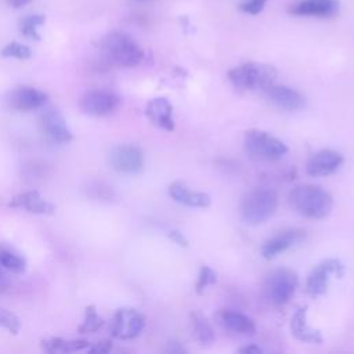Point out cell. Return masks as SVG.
Wrapping results in <instances>:
<instances>
[{"label":"cell","instance_id":"6da1fadb","mask_svg":"<svg viewBox=\"0 0 354 354\" xmlns=\"http://www.w3.org/2000/svg\"><path fill=\"white\" fill-rule=\"evenodd\" d=\"M290 207L303 217L319 220L326 217L333 207L332 195L315 184H300L289 192Z\"/></svg>","mask_w":354,"mask_h":354},{"label":"cell","instance_id":"7a4b0ae2","mask_svg":"<svg viewBox=\"0 0 354 354\" xmlns=\"http://www.w3.org/2000/svg\"><path fill=\"white\" fill-rule=\"evenodd\" d=\"M101 48L112 64L122 68L137 66L144 55L137 41L123 32H112L106 35L102 39Z\"/></svg>","mask_w":354,"mask_h":354},{"label":"cell","instance_id":"3957f363","mask_svg":"<svg viewBox=\"0 0 354 354\" xmlns=\"http://www.w3.org/2000/svg\"><path fill=\"white\" fill-rule=\"evenodd\" d=\"M277 77V69L267 64L246 62L228 72L230 82L241 90H267Z\"/></svg>","mask_w":354,"mask_h":354},{"label":"cell","instance_id":"277c9868","mask_svg":"<svg viewBox=\"0 0 354 354\" xmlns=\"http://www.w3.org/2000/svg\"><path fill=\"white\" fill-rule=\"evenodd\" d=\"M278 207V195L272 189L257 188L245 195L241 203V216L245 223L259 225L266 223Z\"/></svg>","mask_w":354,"mask_h":354},{"label":"cell","instance_id":"5b68a950","mask_svg":"<svg viewBox=\"0 0 354 354\" xmlns=\"http://www.w3.org/2000/svg\"><path fill=\"white\" fill-rule=\"evenodd\" d=\"M245 151L260 160H278L288 152V147L279 138L260 129H249L243 136Z\"/></svg>","mask_w":354,"mask_h":354},{"label":"cell","instance_id":"8992f818","mask_svg":"<svg viewBox=\"0 0 354 354\" xmlns=\"http://www.w3.org/2000/svg\"><path fill=\"white\" fill-rule=\"evenodd\" d=\"M297 274L286 267L270 271L263 283V295L272 306L286 304L297 288Z\"/></svg>","mask_w":354,"mask_h":354},{"label":"cell","instance_id":"52a82bcc","mask_svg":"<svg viewBox=\"0 0 354 354\" xmlns=\"http://www.w3.org/2000/svg\"><path fill=\"white\" fill-rule=\"evenodd\" d=\"M145 326L144 315L130 307L118 308L111 321V335L119 340H133Z\"/></svg>","mask_w":354,"mask_h":354},{"label":"cell","instance_id":"ba28073f","mask_svg":"<svg viewBox=\"0 0 354 354\" xmlns=\"http://www.w3.org/2000/svg\"><path fill=\"white\" fill-rule=\"evenodd\" d=\"M330 275H344V266L337 259H325L318 263L308 274L306 281V290L308 295L317 297L326 292Z\"/></svg>","mask_w":354,"mask_h":354},{"label":"cell","instance_id":"9c48e42d","mask_svg":"<svg viewBox=\"0 0 354 354\" xmlns=\"http://www.w3.org/2000/svg\"><path fill=\"white\" fill-rule=\"evenodd\" d=\"M109 163L119 173L136 174L144 167V155L138 147L122 144L112 148L109 153Z\"/></svg>","mask_w":354,"mask_h":354},{"label":"cell","instance_id":"30bf717a","mask_svg":"<svg viewBox=\"0 0 354 354\" xmlns=\"http://www.w3.org/2000/svg\"><path fill=\"white\" fill-rule=\"evenodd\" d=\"M120 104V98L108 90H88L80 100V106L90 116H106Z\"/></svg>","mask_w":354,"mask_h":354},{"label":"cell","instance_id":"8fae6325","mask_svg":"<svg viewBox=\"0 0 354 354\" xmlns=\"http://www.w3.org/2000/svg\"><path fill=\"white\" fill-rule=\"evenodd\" d=\"M40 126L44 136L53 142L66 144L73 138L66 119L55 108H48L43 111V113L40 115Z\"/></svg>","mask_w":354,"mask_h":354},{"label":"cell","instance_id":"7c38bea8","mask_svg":"<svg viewBox=\"0 0 354 354\" xmlns=\"http://www.w3.org/2000/svg\"><path fill=\"white\" fill-rule=\"evenodd\" d=\"M48 100V95L35 87L22 86L17 87L7 95L8 108L19 112H28L37 108H41Z\"/></svg>","mask_w":354,"mask_h":354},{"label":"cell","instance_id":"4fadbf2b","mask_svg":"<svg viewBox=\"0 0 354 354\" xmlns=\"http://www.w3.org/2000/svg\"><path fill=\"white\" fill-rule=\"evenodd\" d=\"M343 155L335 149H321L310 156L306 173L313 177H324L335 173L343 163Z\"/></svg>","mask_w":354,"mask_h":354},{"label":"cell","instance_id":"5bb4252c","mask_svg":"<svg viewBox=\"0 0 354 354\" xmlns=\"http://www.w3.org/2000/svg\"><path fill=\"white\" fill-rule=\"evenodd\" d=\"M306 236V232L303 230L297 228H289L285 231H281L279 234L271 236L267 239L261 246V256L266 260H271L277 257L279 253L285 252L286 249L292 248L293 245L303 241Z\"/></svg>","mask_w":354,"mask_h":354},{"label":"cell","instance_id":"9a60e30c","mask_svg":"<svg viewBox=\"0 0 354 354\" xmlns=\"http://www.w3.org/2000/svg\"><path fill=\"white\" fill-rule=\"evenodd\" d=\"M8 206L14 209H22L28 213L40 214V216H48L55 212V206L51 202L46 201L40 195V192L36 189L25 191L12 196L11 201L8 202Z\"/></svg>","mask_w":354,"mask_h":354},{"label":"cell","instance_id":"2e32d148","mask_svg":"<svg viewBox=\"0 0 354 354\" xmlns=\"http://www.w3.org/2000/svg\"><path fill=\"white\" fill-rule=\"evenodd\" d=\"M337 0H301L289 7L288 12L296 17H333L339 11Z\"/></svg>","mask_w":354,"mask_h":354},{"label":"cell","instance_id":"e0dca14e","mask_svg":"<svg viewBox=\"0 0 354 354\" xmlns=\"http://www.w3.org/2000/svg\"><path fill=\"white\" fill-rule=\"evenodd\" d=\"M145 115L152 124L156 127L173 131L174 130V119H173V105L165 97H156L147 102Z\"/></svg>","mask_w":354,"mask_h":354},{"label":"cell","instance_id":"ac0fdd59","mask_svg":"<svg viewBox=\"0 0 354 354\" xmlns=\"http://www.w3.org/2000/svg\"><path fill=\"white\" fill-rule=\"evenodd\" d=\"M266 94L268 100L278 108L283 111H299L304 108L306 100L304 97L295 88L288 87V86H281V84H271L267 90Z\"/></svg>","mask_w":354,"mask_h":354},{"label":"cell","instance_id":"d6986e66","mask_svg":"<svg viewBox=\"0 0 354 354\" xmlns=\"http://www.w3.org/2000/svg\"><path fill=\"white\" fill-rule=\"evenodd\" d=\"M169 195L177 203L188 207H207L212 201L206 192L192 189L183 181L171 183L169 187Z\"/></svg>","mask_w":354,"mask_h":354},{"label":"cell","instance_id":"ffe728a7","mask_svg":"<svg viewBox=\"0 0 354 354\" xmlns=\"http://www.w3.org/2000/svg\"><path fill=\"white\" fill-rule=\"evenodd\" d=\"M290 332L292 335L306 343H313V344H321L322 343V336L319 330L313 329L307 324V307H299L292 318H290Z\"/></svg>","mask_w":354,"mask_h":354},{"label":"cell","instance_id":"44dd1931","mask_svg":"<svg viewBox=\"0 0 354 354\" xmlns=\"http://www.w3.org/2000/svg\"><path fill=\"white\" fill-rule=\"evenodd\" d=\"M218 322L228 330L239 335H252L256 330L254 321L243 313L223 310L218 313Z\"/></svg>","mask_w":354,"mask_h":354},{"label":"cell","instance_id":"7402d4cb","mask_svg":"<svg viewBox=\"0 0 354 354\" xmlns=\"http://www.w3.org/2000/svg\"><path fill=\"white\" fill-rule=\"evenodd\" d=\"M41 350L48 354H69L76 351H83L90 347V342L84 339H62V337H50L43 339Z\"/></svg>","mask_w":354,"mask_h":354},{"label":"cell","instance_id":"603a6c76","mask_svg":"<svg viewBox=\"0 0 354 354\" xmlns=\"http://www.w3.org/2000/svg\"><path fill=\"white\" fill-rule=\"evenodd\" d=\"M191 329L195 340L202 346H209L216 339V335L210 322L206 319L205 315H202L198 311L191 313Z\"/></svg>","mask_w":354,"mask_h":354},{"label":"cell","instance_id":"cb8c5ba5","mask_svg":"<svg viewBox=\"0 0 354 354\" xmlns=\"http://www.w3.org/2000/svg\"><path fill=\"white\" fill-rule=\"evenodd\" d=\"M0 267H3L6 271L21 274L26 270V260L14 248L0 243Z\"/></svg>","mask_w":354,"mask_h":354},{"label":"cell","instance_id":"d4e9b609","mask_svg":"<svg viewBox=\"0 0 354 354\" xmlns=\"http://www.w3.org/2000/svg\"><path fill=\"white\" fill-rule=\"evenodd\" d=\"M105 321L104 318L97 313L95 306L90 304L86 307L84 310V319L83 322L77 326V332L79 333H94L98 329H101L104 326Z\"/></svg>","mask_w":354,"mask_h":354},{"label":"cell","instance_id":"484cf974","mask_svg":"<svg viewBox=\"0 0 354 354\" xmlns=\"http://www.w3.org/2000/svg\"><path fill=\"white\" fill-rule=\"evenodd\" d=\"M44 24V17L43 15H29L21 19L19 22V30L24 36L29 39L39 40L40 36L37 33V28Z\"/></svg>","mask_w":354,"mask_h":354},{"label":"cell","instance_id":"4316f807","mask_svg":"<svg viewBox=\"0 0 354 354\" xmlns=\"http://www.w3.org/2000/svg\"><path fill=\"white\" fill-rule=\"evenodd\" d=\"M0 55L4 58H17V59H28L32 57V50L21 43L12 41L4 46L0 51Z\"/></svg>","mask_w":354,"mask_h":354},{"label":"cell","instance_id":"83f0119b","mask_svg":"<svg viewBox=\"0 0 354 354\" xmlns=\"http://www.w3.org/2000/svg\"><path fill=\"white\" fill-rule=\"evenodd\" d=\"M0 328L6 329L7 332L17 335L21 329L19 318L10 310L0 306Z\"/></svg>","mask_w":354,"mask_h":354},{"label":"cell","instance_id":"f1b7e54d","mask_svg":"<svg viewBox=\"0 0 354 354\" xmlns=\"http://www.w3.org/2000/svg\"><path fill=\"white\" fill-rule=\"evenodd\" d=\"M217 281V275L216 272L207 267V266H202L201 267V271H199V275H198V281H196V285H195V290L198 295L203 293L205 289L210 285H213L214 282Z\"/></svg>","mask_w":354,"mask_h":354},{"label":"cell","instance_id":"f546056e","mask_svg":"<svg viewBox=\"0 0 354 354\" xmlns=\"http://www.w3.org/2000/svg\"><path fill=\"white\" fill-rule=\"evenodd\" d=\"M266 3H267V0H245L241 4V10L248 12V14L256 15V14H259L264 8Z\"/></svg>","mask_w":354,"mask_h":354},{"label":"cell","instance_id":"4dcf8cb0","mask_svg":"<svg viewBox=\"0 0 354 354\" xmlns=\"http://www.w3.org/2000/svg\"><path fill=\"white\" fill-rule=\"evenodd\" d=\"M112 350V342L111 340H100L97 343H94L93 346L90 344V347L87 348L88 353H95V354H105V353H109Z\"/></svg>","mask_w":354,"mask_h":354},{"label":"cell","instance_id":"1f68e13d","mask_svg":"<svg viewBox=\"0 0 354 354\" xmlns=\"http://www.w3.org/2000/svg\"><path fill=\"white\" fill-rule=\"evenodd\" d=\"M169 238H170L171 241H174V242H176L177 245H180V246H188L187 238L183 235V232H180V231H177V230L169 231Z\"/></svg>","mask_w":354,"mask_h":354},{"label":"cell","instance_id":"d6a6232c","mask_svg":"<svg viewBox=\"0 0 354 354\" xmlns=\"http://www.w3.org/2000/svg\"><path fill=\"white\" fill-rule=\"evenodd\" d=\"M10 278L3 267H0V295L7 292L10 289Z\"/></svg>","mask_w":354,"mask_h":354},{"label":"cell","instance_id":"836d02e7","mask_svg":"<svg viewBox=\"0 0 354 354\" xmlns=\"http://www.w3.org/2000/svg\"><path fill=\"white\" fill-rule=\"evenodd\" d=\"M261 351L263 350L256 344H250V346H245V347L239 348V353H243V354H260Z\"/></svg>","mask_w":354,"mask_h":354},{"label":"cell","instance_id":"e575fe53","mask_svg":"<svg viewBox=\"0 0 354 354\" xmlns=\"http://www.w3.org/2000/svg\"><path fill=\"white\" fill-rule=\"evenodd\" d=\"M6 1H7V4L11 6V7L19 8V7H24V6H26L28 3H30L32 0H6Z\"/></svg>","mask_w":354,"mask_h":354}]
</instances>
